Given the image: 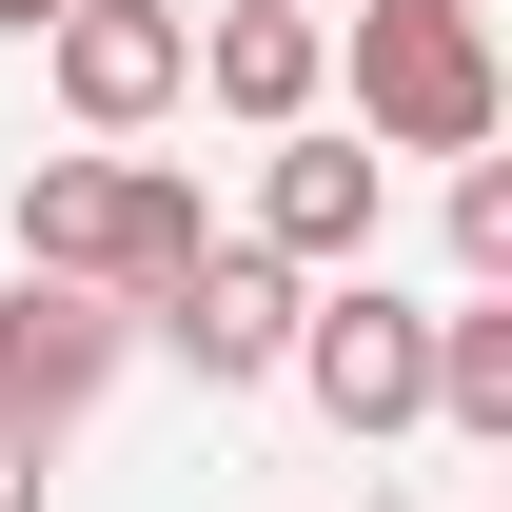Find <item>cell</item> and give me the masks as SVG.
I'll return each instance as SVG.
<instances>
[{
    "label": "cell",
    "mask_w": 512,
    "mask_h": 512,
    "mask_svg": "<svg viewBox=\"0 0 512 512\" xmlns=\"http://www.w3.org/2000/svg\"><path fill=\"white\" fill-rule=\"evenodd\" d=\"M434 434L512 453V296H453L434 316Z\"/></svg>",
    "instance_id": "obj_9"
},
{
    "label": "cell",
    "mask_w": 512,
    "mask_h": 512,
    "mask_svg": "<svg viewBox=\"0 0 512 512\" xmlns=\"http://www.w3.org/2000/svg\"><path fill=\"white\" fill-rule=\"evenodd\" d=\"M40 20H60V0H0V40H40Z\"/></svg>",
    "instance_id": "obj_13"
},
{
    "label": "cell",
    "mask_w": 512,
    "mask_h": 512,
    "mask_svg": "<svg viewBox=\"0 0 512 512\" xmlns=\"http://www.w3.org/2000/svg\"><path fill=\"white\" fill-rule=\"evenodd\" d=\"M99 256H119V158H20V276L99 296Z\"/></svg>",
    "instance_id": "obj_8"
},
{
    "label": "cell",
    "mask_w": 512,
    "mask_h": 512,
    "mask_svg": "<svg viewBox=\"0 0 512 512\" xmlns=\"http://www.w3.org/2000/svg\"><path fill=\"white\" fill-rule=\"evenodd\" d=\"M453 276H473V296H512V158H493V138L453 158Z\"/></svg>",
    "instance_id": "obj_10"
},
{
    "label": "cell",
    "mask_w": 512,
    "mask_h": 512,
    "mask_svg": "<svg viewBox=\"0 0 512 512\" xmlns=\"http://www.w3.org/2000/svg\"><path fill=\"white\" fill-rule=\"evenodd\" d=\"M178 60H197L178 0H60V20H40V79H60V119H79V138L178 119Z\"/></svg>",
    "instance_id": "obj_3"
},
{
    "label": "cell",
    "mask_w": 512,
    "mask_h": 512,
    "mask_svg": "<svg viewBox=\"0 0 512 512\" xmlns=\"http://www.w3.org/2000/svg\"><path fill=\"white\" fill-rule=\"evenodd\" d=\"M276 375L316 394L355 453H375V434H434V296H394L375 256H355V276L296 296V355H276Z\"/></svg>",
    "instance_id": "obj_2"
},
{
    "label": "cell",
    "mask_w": 512,
    "mask_h": 512,
    "mask_svg": "<svg viewBox=\"0 0 512 512\" xmlns=\"http://www.w3.org/2000/svg\"><path fill=\"white\" fill-rule=\"evenodd\" d=\"M197 256H217L197 178H178V158H119V256H99V296H119V316H158V296H178Z\"/></svg>",
    "instance_id": "obj_7"
},
{
    "label": "cell",
    "mask_w": 512,
    "mask_h": 512,
    "mask_svg": "<svg viewBox=\"0 0 512 512\" xmlns=\"http://www.w3.org/2000/svg\"><path fill=\"white\" fill-rule=\"evenodd\" d=\"M178 99H217V119H316L335 99V20L316 0H217V20H197V60H178Z\"/></svg>",
    "instance_id": "obj_6"
},
{
    "label": "cell",
    "mask_w": 512,
    "mask_h": 512,
    "mask_svg": "<svg viewBox=\"0 0 512 512\" xmlns=\"http://www.w3.org/2000/svg\"><path fill=\"white\" fill-rule=\"evenodd\" d=\"M0 434L60 453V414H40V276H0Z\"/></svg>",
    "instance_id": "obj_11"
},
{
    "label": "cell",
    "mask_w": 512,
    "mask_h": 512,
    "mask_svg": "<svg viewBox=\"0 0 512 512\" xmlns=\"http://www.w3.org/2000/svg\"><path fill=\"white\" fill-rule=\"evenodd\" d=\"M493 119H512L493 0H355V138L375 158H473Z\"/></svg>",
    "instance_id": "obj_1"
},
{
    "label": "cell",
    "mask_w": 512,
    "mask_h": 512,
    "mask_svg": "<svg viewBox=\"0 0 512 512\" xmlns=\"http://www.w3.org/2000/svg\"><path fill=\"white\" fill-rule=\"evenodd\" d=\"M0 512H40V434H0Z\"/></svg>",
    "instance_id": "obj_12"
},
{
    "label": "cell",
    "mask_w": 512,
    "mask_h": 512,
    "mask_svg": "<svg viewBox=\"0 0 512 512\" xmlns=\"http://www.w3.org/2000/svg\"><path fill=\"white\" fill-rule=\"evenodd\" d=\"M394 217V158L335 119H276V158H256V256H296V276H355Z\"/></svg>",
    "instance_id": "obj_5"
},
{
    "label": "cell",
    "mask_w": 512,
    "mask_h": 512,
    "mask_svg": "<svg viewBox=\"0 0 512 512\" xmlns=\"http://www.w3.org/2000/svg\"><path fill=\"white\" fill-rule=\"evenodd\" d=\"M296 296H316L296 256H256V237H217V256H197V276H178V296H158L138 335H158V355H178L197 394H256L276 355H296Z\"/></svg>",
    "instance_id": "obj_4"
}]
</instances>
